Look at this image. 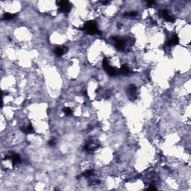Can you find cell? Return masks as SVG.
Listing matches in <instances>:
<instances>
[{
	"label": "cell",
	"instance_id": "cell-1",
	"mask_svg": "<svg viewBox=\"0 0 191 191\" xmlns=\"http://www.w3.org/2000/svg\"><path fill=\"white\" fill-rule=\"evenodd\" d=\"M60 10L63 13H69L71 10V4L67 1H60L57 2Z\"/></svg>",
	"mask_w": 191,
	"mask_h": 191
},
{
	"label": "cell",
	"instance_id": "cell-2",
	"mask_svg": "<svg viewBox=\"0 0 191 191\" xmlns=\"http://www.w3.org/2000/svg\"><path fill=\"white\" fill-rule=\"evenodd\" d=\"M66 48L63 47V46H58V47L55 48V49H54V54L57 57H61V56H63L66 53Z\"/></svg>",
	"mask_w": 191,
	"mask_h": 191
}]
</instances>
